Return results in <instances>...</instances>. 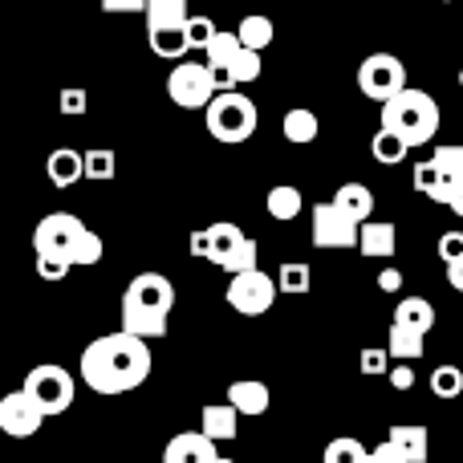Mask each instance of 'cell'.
Segmentation results:
<instances>
[{
  "label": "cell",
  "instance_id": "18",
  "mask_svg": "<svg viewBox=\"0 0 463 463\" xmlns=\"http://www.w3.org/2000/svg\"><path fill=\"white\" fill-rule=\"evenodd\" d=\"M192 5L187 0H151L146 5V29H187Z\"/></svg>",
  "mask_w": 463,
  "mask_h": 463
},
{
  "label": "cell",
  "instance_id": "2",
  "mask_svg": "<svg viewBox=\"0 0 463 463\" xmlns=\"http://www.w3.org/2000/svg\"><path fill=\"white\" fill-rule=\"evenodd\" d=\"M175 309V285L163 272H138L122 293V334L130 337H167V317Z\"/></svg>",
  "mask_w": 463,
  "mask_h": 463
},
{
  "label": "cell",
  "instance_id": "1",
  "mask_svg": "<svg viewBox=\"0 0 463 463\" xmlns=\"http://www.w3.org/2000/svg\"><path fill=\"white\" fill-rule=\"evenodd\" d=\"M81 383L94 394H127L151 378V350H146L143 337L130 334H106L81 350Z\"/></svg>",
  "mask_w": 463,
  "mask_h": 463
},
{
  "label": "cell",
  "instance_id": "48",
  "mask_svg": "<svg viewBox=\"0 0 463 463\" xmlns=\"http://www.w3.org/2000/svg\"><path fill=\"white\" fill-rule=\"evenodd\" d=\"M220 463H236V459H224V456H220Z\"/></svg>",
  "mask_w": 463,
  "mask_h": 463
},
{
  "label": "cell",
  "instance_id": "14",
  "mask_svg": "<svg viewBox=\"0 0 463 463\" xmlns=\"http://www.w3.org/2000/svg\"><path fill=\"white\" fill-rule=\"evenodd\" d=\"M236 427H240V411L232 402H208L200 415V431L208 435L212 443H224V439H236Z\"/></svg>",
  "mask_w": 463,
  "mask_h": 463
},
{
  "label": "cell",
  "instance_id": "7",
  "mask_svg": "<svg viewBox=\"0 0 463 463\" xmlns=\"http://www.w3.org/2000/svg\"><path fill=\"white\" fill-rule=\"evenodd\" d=\"M167 94H171V102L184 106V110H208L220 98L216 73H212L208 61H179L167 78Z\"/></svg>",
  "mask_w": 463,
  "mask_h": 463
},
{
  "label": "cell",
  "instance_id": "45",
  "mask_svg": "<svg viewBox=\"0 0 463 463\" xmlns=\"http://www.w3.org/2000/svg\"><path fill=\"white\" fill-rule=\"evenodd\" d=\"M448 285L456 288V293H463V260H456V264H448Z\"/></svg>",
  "mask_w": 463,
  "mask_h": 463
},
{
  "label": "cell",
  "instance_id": "6",
  "mask_svg": "<svg viewBox=\"0 0 463 463\" xmlns=\"http://www.w3.org/2000/svg\"><path fill=\"white\" fill-rule=\"evenodd\" d=\"M24 394H29L33 402H37L41 411L49 415H65V411L73 407V394H78V383H73V374L65 366H53V362H45V366H33L29 374H24Z\"/></svg>",
  "mask_w": 463,
  "mask_h": 463
},
{
  "label": "cell",
  "instance_id": "36",
  "mask_svg": "<svg viewBox=\"0 0 463 463\" xmlns=\"http://www.w3.org/2000/svg\"><path fill=\"white\" fill-rule=\"evenodd\" d=\"M358 366H362V374H386V370H394L391 366V350H362Z\"/></svg>",
  "mask_w": 463,
  "mask_h": 463
},
{
  "label": "cell",
  "instance_id": "39",
  "mask_svg": "<svg viewBox=\"0 0 463 463\" xmlns=\"http://www.w3.org/2000/svg\"><path fill=\"white\" fill-rule=\"evenodd\" d=\"M61 114H70V118H78V114H86V106H90V98H86V90H61Z\"/></svg>",
  "mask_w": 463,
  "mask_h": 463
},
{
  "label": "cell",
  "instance_id": "21",
  "mask_svg": "<svg viewBox=\"0 0 463 463\" xmlns=\"http://www.w3.org/2000/svg\"><path fill=\"white\" fill-rule=\"evenodd\" d=\"M208 240H212V252H208V260L212 264H220V269H224V260L232 252H236L240 244H244V232H240L236 224H232V220H220V224H212L208 228Z\"/></svg>",
  "mask_w": 463,
  "mask_h": 463
},
{
  "label": "cell",
  "instance_id": "30",
  "mask_svg": "<svg viewBox=\"0 0 463 463\" xmlns=\"http://www.w3.org/2000/svg\"><path fill=\"white\" fill-rule=\"evenodd\" d=\"M391 358H399V362H415L419 354H423V337L419 334H411V329H402V326H391Z\"/></svg>",
  "mask_w": 463,
  "mask_h": 463
},
{
  "label": "cell",
  "instance_id": "16",
  "mask_svg": "<svg viewBox=\"0 0 463 463\" xmlns=\"http://www.w3.org/2000/svg\"><path fill=\"white\" fill-rule=\"evenodd\" d=\"M394 326L411 329V334L427 337L435 329V305L427 297H402L399 309H394Z\"/></svg>",
  "mask_w": 463,
  "mask_h": 463
},
{
  "label": "cell",
  "instance_id": "8",
  "mask_svg": "<svg viewBox=\"0 0 463 463\" xmlns=\"http://www.w3.org/2000/svg\"><path fill=\"white\" fill-rule=\"evenodd\" d=\"M358 90L378 106L394 102L399 94H407V65L394 53H370L358 65Z\"/></svg>",
  "mask_w": 463,
  "mask_h": 463
},
{
  "label": "cell",
  "instance_id": "20",
  "mask_svg": "<svg viewBox=\"0 0 463 463\" xmlns=\"http://www.w3.org/2000/svg\"><path fill=\"white\" fill-rule=\"evenodd\" d=\"M236 37L248 53H264V49L272 45V37H277V29H272V21L264 13H248L244 21L236 24Z\"/></svg>",
  "mask_w": 463,
  "mask_h": 463
},
{
  "label": "cell",
  "instance_id": "11",
  "mask_svg": "<svg viewBox=\"0 0 463 463\" xmlns=\"http://www.w3.org/2000/svg\"><path fill=\"white\" fill-rule=\"evenodd\" d=\"M41 423H45V411H41L24 391H13V394L0 399V431L5 435H13V439H29V435L41 431Z\"/></svg>",
  "mask_w": 463,
  "mask_h": 463
},
{
  "label": "cell",
  "instance_id": "32",
  "mask_svg": "<svg viewBox=\"0 0 463 463\" xmlns=\"http://www.w3.org/2000/svg\"><path fill=\"white\" fill-rule=\"evenodd\" d=\"M431 391H435V399H459L463 394V370L459 366H435L431 370Z\"/></svg>",
  "mask_w": 463,
  "mask_h": 463
},
{
  "label": "cell",
  "instance_id": "12",
  "mask_svg": "<svg viewBox=\"0 0 463 463\" xmlns=\"http://www.w3.org/2000/svg\"><path fill=\"white\" fill-rule=\"evenodd\" d=\"M163 463H220V451L203 431H184L167 443Z\"/></svg>",
  "mask_w": 463,
  "mask_h": 463
},
{
  "label": "cell",
  "instance_id": "37",
  "mask_svg": "<svg viewBox=\"0 0 463 463\" xmlns=\"http://www.w3.org/2000/svg\"><path fill=\"white\" fill-rule=\"evenodd\" d=\"M439 256H443V264L463 260V232H443L439 236Z\"/></svg>",
  "mask_w": 463,
  "mask_h": 463
},
{
  "label": "cell",
  "instance_id": "38",
  "mask_svg": "<svg viewBox=\"0 0 463 463\" xmlns=\"http://www.w3.org/2000/svg\"><path fill=\"white\" fill-rule=\"evenodd\" d=\"M70 269H73L70 260H57V256H37V272L45 280H65V277H70Z\"/></svg>",
  "mask_w": 463,
  "mask_h": 463
},
{
  "label": "cell",
  "instance_id": "17",
  "mask_svg": "<svg viewBox=\"0 0 463 463\" xmlns=\"http://www.w3.org/2000/svg\"><path fill=\"white\" fill-rule=\"evenodd\" d=\"M358 248H362V256L386 260V256H394V248H399V228L386 224V220H370V224H362Z\"/></svg>",
  "mask_w": 463,
  "mask_h": 463
},
{
  "label": "cell",
  "instance_id": "40",
  "mask_svg": "<svg viewBox=\"0 0 463 463\" xmlns=\"http://www.w3.org/2000/svg\"><path fill=\"white\" fill-rule=\"evenodd\" d=\"M366 463H407V459H402V451L394 448L391 439H386V443H378V448L370 451V456H366Z\"/></svg>",
  "mask_w": 463,
  "mask_h": 463
},
{
  "label": "cell",
  "instance_id": "13",
  "mask_svg": "<svg viewBox=\"0 0 463 463\" xmlns=\"http://www.w3.org/2000/svg\"><path fill=\"white\" fill-rule=\"evenodd\" d=\"M45 171H49V184L65 192V187H73L78 179H86V151H73V146H57V151L49 155Z\"/></svg>",
  "mask_w": 463,
  "mask_h": 463
},
{
  "label": "cell",
  "instance_id": "25",
  "mask_svg": "<svg viewBox=\"0 0 463 463\" xmlns=\"http://www.w3.org/2000/svg\"><path fill=\"white\" fill-rule=\"evenodd\" d=\"M146 41H151L155 57H167V61H175V65H179V57L192 49L187 29H146Z\"/></svg>",
  "mask_w": 463,
  "mask_h": 463
},
{
  "label": "cell",
  "instance_id": "41",
  "mask_svg": "<svg viewBox=\"0 0 463 463\" xmlns=\"http://www.w3.org/2000/svg\"><path fill=\"white\" fill-rule=\"evenodd\" d=\"M151 0H102L106 13H146Z\"/></svg>",
  "mask_w": 463,
  "mask_h": 463
},
{
  "label": "cell",
  "instance_id": "4",
  "mask_svg": "<svg viewBox=\"0 0 463 463\" xmlns=\"http://www.w3.org/2000/svg\"><path fill=\"white\" fill-rule=\"evenodd\" d=\"M383 130L399 135L407 146H427L439 135V102L423 90H407L383 106Z\"/></svg>",
  "mask_w": 463,
  "mask_h": 463
},
{
  "label": "cell",
  "instance_id": "44",
  "mask_svg": "<svg viewBox=\"0 0 463 463\" xmlns=\"http://www.w3.org/2000/svg\"><path fill=\"white\" fill-rule=\"evenodd\" d=\"M187 244H192V252H195V256H203V260H208V252H212V240H208V228L192 232V240H187Z\"/></svg>",
  "mask_w": 463,
  "mask_h": 463
},
{
  "label": "cell",
  "instance_id": "26",
  "mask_svg": "<svg viewBox=\"0 0 463 463\" xmlns=\"http://www.w3.org/2000/svg\"><path fill=\"white\" fill-rule=\"evenodd\" d=\"M264 208H269L272 220H297L305 208L301 200V187H272L269 200H264Z\"/></svg>",
  "mask_w": 463,
  "mask_h": 463
},
{
  "label": "cell",
  "instance_id": "19",
  "mask_svg": "<svg viewBox=\"0 0 463 463\" xmlns=\"http://www.w3.org/2000/svg\"><path fill=\"white\" fill-rule=\"evenodd\" d=\"M228 402L240 411V415H264L269 411V402H272V394H269V386L264 383H232L228 386Z\"/></svg>",
  "mask_w": 463,
  "mask_h": 463
},
{
  "label": "cell",
  "instance_id": "27",
  "mask_svg": "<svg viewBox=\"0 0 463 463\" xmlns=\"http://www.w3.org/2000/svg\"><path fill=\"white\" fill-rule=\"evenodd\" d=\"M370 151H374V159L383 163V167H399V163L407 159L411 146L402 143L399 135H391V130H378V135L370 138Z\"/></svg>",
  "mask_w": 463,
  "mask_h": 463
},
{
  "label": "cell",
  "instance_id": "23",
  "mask_svg": "<svg viewBox=\"0 0 463 463\" xmlns=\"http://www.w3.org/2000/svg\"><path fill=\"white\" fill-rule=\"evenodd\" d=\"M391 443L402 451V459L407 463H427V427H411V423H402V427H391Z\"/></svg>",
  "mask_w": 463,
  "mask_h": 463
},
{
  "label": "cell",
  "instance_id": "47",
  "mask_svg": "<svg viewBox=\"0 0 463 463\" xmlns=\"http://www.w3.org/2000/svg\"><path fill=\"white\" fill-rule=\"evenodd\" d=\"M459 86H463V61H459Z\"/></svg>",
  "mask_w": 463,
  "mask_h": 463
},
{
  "label": "cell",
  "instance_id": "42",
  "mask_svg": "<svg viewBox=\"0 0 463 463\" xmlns=\"http://www.w3.org/2000/svg\"><path fill=\"white\" fill-rule=\"evenodd\" d=\"M378 288H383V293H399V288H402V272L399 269H383V272H378Z\"/></svg>",
  "mask_w": 463,
  "mask_h": 463
},
{
  "label": "cell",
  "instance_id": "9",
  "mask_svg": "<svg viewBox=\"0 0 463 463\" xmlns=\"http://www.w3.org/2000/svg\"><path fill=\"white\" fill-rule=\"evenodd\" d=\"M280 285L269 277L264 269H252V272H240V277H232L228 285V305L236 313H244V317H260V313L272 309V301H277Z\"/></svg>",
  "mask_w": 463,
  "mask_h": 463
},
{
  "label": "cell",
  "instance_id": "46",
  "mask_svg": "<svg viewBox=\"0 0 463 463\" xmlns=\"http://www.w3.org/2000/svg\"><path fill=\"white\" fill-rule=\"evenodd\" d=\"M451 212H456V216H463V179H459L456 195H451Z\"/></svg>",
  "mask_w": 463,
  "mask_h": 463
},
{
  "label": "cell",
  "instance_id": "10",
  "mask_svg": "<svg viewBox=\"0 0 463 463\" xmlns=\"http://www.w3.org/2000/svg\"><path fill=\"white\" fill-rule=\"evenodd\" d=\"M362 236V224H354L345 212L329 203H313V244L317 248H354Z\"/></svg>",
  "mask_w": 463,
  "mask_h": 463
},
{
  "label": "cell",
  "instance_id": "3",
  "mask_svg": "<svg viewBox=\"0 0 463 463\" xmlns=\"http://www.w3.org/2000/svg\"><path fill=\"white\" fill-rule=\"evenodd\" d=\"M33 248H37V256L70 260L73 269L102 260V236L90 232L78 216H70V212H49V216L33 228Z\"/></svg>",
  "mask_w": 463,
  "mask_h": 463
},
{
  "label": "cell",
  "instance_id": "29",
  "mask_svg": "<svg viewBox=\"0 0 463 463\" xmlns=\"http://www.w3.org/2000/svg\"><path fill=\"white\" fill-rule=\"evenodd\" d=\"M431 163H435V167H439L443 184H448L451 192H456V187H459V179H463V146H435Z\"/></svg>",
  "mask_w": 463,
  "mask_h": 463
},
{
  "label": "cell",
  "instance_id": "15",
  "mask_svg": "<svg viewBox=\"0 0 463 463\" xmlns=\"http://www.w3.org/2000/svg\"><path fill=\"white\" fill-rule=\"evenodd\" d=\"M334 208L345 212L354 224H370V216H374V192L366 184H342L334 195Z\"/></svg>",
  "mask_w": 463,
  "mask_h": 463
},
{
  "label": "cell",
  "instance_id": "35",
  "mask_svg": "<svg viewBox=\"0 0 463 463\" xmlns=\"http://www.w3.org/2000/svg\"><path fill=\"white\" fill-rule=\"evenodd\" d=\"M256 78H260V53H248V49H244V57L232 65V81H236V86H244V81H256Z\"/></svg>",
  "mask_w": 463,
  "mask_h": 463
},
{
  "label": "cell",
  "instance_id": "33",
  "mask_svg": "<svg viewBox=\"0 0 463 463\" xmlns=\"http://www.w3.org/2000/svg\"><path fill=\"white\" fill-rule=\"evenodd\" d=\"M114 171H118V159H114L110 146H94V151H86V179L102 184V179H114Z\"/></svg>",
  "mask_w": 463,
  "mask_h": 463
},
{
  "label": "cell",
  "instance_id": "5",
  "mask_svg": "<svg viewBox=\"0 0 463 463\" xmlns=\"http://www.w3.org/2000/svg\"><path fill=\"white\" fill-rule=\"evenodd\" d=\"M203 122H208V135L216 143H244L256 130V106L248 94H220L216 102L203 110Z\"/></svg>",
  "mask_w": 463,
  "mask_h": 463
},
{
  "label": "cell",
  "instance_id": "43",
  "mask_svg": "<svg viewBox=\"0 0 463 463\" xmlns=\"http://www.w3.org/2000/svg\"><path fill=\"white\" fill-rule=\"evenodd\" d=\"M391 383H394V391H411V386H415V370H411V366H394L391 370Z\"/></svg>",
  "mask_w": 463,
  "mask_h": 463
},
{
  "label": "cell",
  "instance_id": "24",
  "mask_svg": "<svg viewBox=\"0 0 463 463\" xmlns=\"http://www.w3.org/2000/svg\"><path fill=\"white\" fill-rule=\"evenodd\" d=\"M411 179H415V192H419V195H427V200L448 203V208H451V195H456V192L443 184L439 167H435L431 159H427V163H415V175H411Z\"/></svg>",
  "mask_w": 463,
  "mask_h": 463
},
{
  "label": "cell",
  "instance_id": "49",
  "mask_svg": "<svg viewBox=\"0 0 463 463\" xmlns=\"http://www.w3.org/2000/svg\"><path fill=\"white\" fill-rule=\"evenodd\" d=\"M459 309H463V301H459Z\"/></svg>",
  "mask_w": 463,
  "mask_h": 463
},
{
  "label": "cell",
  "instance_id": "34",
  "mask_svg": "<svg viewBox=\"0 0 463 463\" xmlns=\"http://www.w3.org/2000/svg\"><path fill=\"white\" fill-rule=\"evenodd\" d=\"M216 21H212V16H203V13H195L192 21H187V41H192V49H203V53H208V45L212 41H216Z\"/></svg>",
  "mask_w": 463,
  "mask_h": 463
},
{
  "label": "cell",
  "instance_id": "28",
  "mask_svg": "<svg viewBox=\"0 0 463 463\" xmlns=\"http://www.w3.org/2000/svg\"><path fill=\"white\" fill-rule=\"evenodd\" d=\"M277 285H280V293H293V297H305L313 288V272H309V264H301V260H288V264H280V272H277Z\"/></svg>",
  "mask_w": 463,
  "mask_h": 463
},
{
  "label": "cell",
  "instance_id": "22",
  "mask_svg": "<svg viewBox=\"0 0 463 463\" xmlns=\"http://www.w3.org/2000/svg\"><path fill=\"white\" fill-rule=\"evenodd\" d=\"M280 130H285L288 143L305 146V143H313V138H317L321 122H317V114H313L309 106H293V110L285 114V122H280Z\"/></svg>",
  "mask_w": 463,
  "mask_h": 463
},
{
  "label": "cell",
  "instance_id": "31",
  "mask_svg": "<svg viewBox=\"0 0 463 463\" xmlns=\"http://www.w3.org/2000/svg\"><path fill=\"white\" fill-rule=\"evenodd\" d=\"M370 451L362 448L358 439H350V435H342V439L326 443V456H321V463H366Z\"/></svg>",
  "mask_w": 463,
  "mask_h": 463
}]
</instances>
